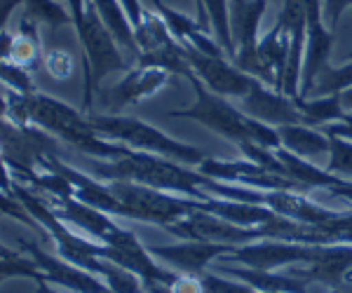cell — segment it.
I'll use <instances>...</instances> for the list:
<instances>
[{"label":"cell","instance_id":"1","mask_svg":"<svg viewBox=\"0 0 352 293\" xmlns=\"http://www.w3.org/2000/svg\"><path fill=\"white\" fill-rule=\"evenodd\" d=\"M3 117H10L16 125H38L47 129L52 137L64 139L76 150L85 155H94L99 160H118L129 150V145L111 143L109 139L101 137L89 122V117H82L71 106L52 97H45V94H12L8 87L3 97Z\"/></svg>","mask_w":352,"mask_h":293},{"label":"cell","instance_id":"2","mask_svg":"<svg viewBox=\"0 0 352 293\" xmlns=\"http://www.w3.org/2000/svg\"><path fill=\"white\" fill-rule=\"evenodd\" d=\"M89 172L96 178H106V181H134L157 190H176V193H186L200 202L209 200L207 193H212L217 185V178L204 176L202 172H195V169L181 167V162L132 148L118 160L89 162Z\"/></svg>","mask_w":352,"mask_h":293},{"label":"cell","instance_id":"3","mask_svg":"<svg viewBox=\"0 0 352 293\" xmlns=\"http://www.w3.org/2000/svg\"><path fill=\"white\" fill-rule=\"evenodd\" d=\"M188 80L192 82V87H195V104L188 106V108L172 110L169 113L172 117H186V120L200 122V125H204L207 129H212V132H217L221 137L232 141L235 145L247 143V141L263 145V148H272V150L282 145L277 129H272L270 125H265V122H261V120H254L247 113L232 108L221 94L212 92V89H204V82L195 73H192Z\"/></svg>","mask_w":352,"mask_h":293},{"label":"cell","instance_id":"4","mask_svg":"<svg viewBox=\"0 0 352 293\" xmlns=\"http://www.w3.org/2000/svg\"><path fill=\"white\" fill-rule=\"evenodd\" d=\"M89 122L94 125L96 132L104 139H113L118 143H124L129 148L144 150V153L162 155L169 157L174 162H181L186 167H200L207 155L204 150L195 148V145L181 143L167 134H162L160 129L151 127L148 122H141L136 117H124V115H89Z\"/></svg>","mask_w":352,"mask_h":293},{"label":"cell","instance_id":"5","mask_svg":"<svg viewBox=\"0 0 352 293\" xmlns=\"http://www.w3.org/2000/svg\"><path fill=\"white\" fill-rule=\"evenodd\" d=\"M73 16H76L73 21H76L78 38H80V45L85 49V110H89L92 94L96 92L99 82L104 80V75L124 71L127 61L118 52L116 43H113V33L109 31L106 21L101 19L92 0L82 10L73 12Z\"/></svg>","mask_w":352,"mask_h":293},{"label":"cell","instance_id":"6","mask_svg":"<svg viewBox=\"0 0 352 293\" xmlns=\"http://www.w3.org/2000/svg\"><path fill=\"white\" fill-rule=\"evenodd\" d=\"M109 185L113 195L122 202L127 218L148 221L160 225V228H169L172 223L188 216L190 211L200 209V200L172 197L167 195V190H157L151 185H141L134 181H111Z\"/></svg>","mask_w":352,"mask_h":293},{"label":"cell","instance_id":"7","mask_svg":"<svg viewBox=\"0 0 352 293\" xmlns=\"http://www.w3.org/2000/svg\"><path fill=\"white\" fill-rule=\"evenodd\" d=\"M164 230H169L172 235L184 239L214 242V244H237V246L268 237L263 225H258V228H244V225L226 221V218L217 216V213L202 211V209L190 211L186 218L172 223Z\"/></svg>","mask_w":352,"mask_h":293},{"label":"cell","instance_id":"8","mask_svg":"<svg viewBox=\"0 0 352 293\" xmlns=\"http://www.w3.org/2000/svg\"><path fill=\"white\" fill-rule=\"evenodd\" d=\"M101 258L132 270L134 274H139V277L144 279L146 286H153V284L169 286L176 279V274H179V272H174V270L162 268L160 261H155V256L136 239V235L122 228H116L109 235V239L104 242V253H101Z\"/></svg>","mask_w":352,"mask_h":293},{"label":"cell","instance_id":"9","mask_svg":"<svg viewBox=\"0 0 352 293\" xmlns=\"http://www.w3.org/2000/svg\"><path fill=\"white\" fill-rule=\"evenodd\" d=\"M315 244H303V242H287L265 237L240 244L235 251L223 256L226 263H242L244 268L263 270V272H275L277 268H285L289 263H308L312 261Z\"/></svg>","mask_w":352,"mask_h":293},{"label":"cell","instance_id":"10","mask_svg":"<svg viewBox=\"0 0 352 293\" xmlns=\"http://www.w3.org/2000/svg\"><path fill=\"white\" fill-rule=\"evenodd\" d=\"M181 45H184V52L190 69L195 71V75H200V80L212 92L221 94V97H240V99H244L252 92L256 78H252L249 73L237 69V66L226 64L221 56L204 54L188 43H181Z\"/></svg>","mask_w":352,"mask_h":293},{"label":"cell","instance_id":"11","mask_svg":"<svg viewBox=\"0 0 352 293\" xmlns=\"http://www.w3.org/2000/svg\"><path fill=\"white\" fill-rule=\"evenodd\" d=\"M16 242H19L21 251L33 256V261L45 272L47 281H54V284H61L78 293H113L109 289V284L101 277H96L94 272H89V270H82L73 266V263H68L66 258L43 251L41 246H36V242H28L24 237H16Z\"/></svg>","mask_w":352,"mask_h":293},{"label":"cell","instance_id":"12","mask_svg":"<svg viewBox=\"0 0 352 293\" xmlns=\"http://www.w3.org/2000/svg\"><path fill=\"white\" fill-rule=\"evenodd\" d=\"M235 249L237 244H214V242H195V239H186L181 244H167V246L162 244L148 246V251L157 261L169 266L174 272H186V274L207 272V268L219 256H228Z\"/></svg>","mask_w":352,"mask_h":293},{"label":"cell","instance_id":"13","mask_svg":"<svg viewBox=\"0 0 352 293\" xmlns=\"http://www.w3.org/2000/svg\"><path fill=\"white\" fill-rule=\"evenodd\" d=\"M242 108L249 117L265 122L270 127L298 125V122H303V115H300L298 106L294 104L292 97H287L285 92H277V89L263 87L261 80L254 82L252 92L242 99Z\"/></svg>","mask_w":352,"mask_h":293},{"label":"cell","instance_id":"14","mask_svg":"<svg viewBox=\"0 0 352 293\" xmlns=\"http://www.w3.org/2000/svg\"><path fill=\"white\" fill-rule=\"evenodd\" d=\"M169 71L155 69V66H139L136 71H129L116 87H111L104 97V106L111 110V115L120 113L124 106L139 104V101L153 97L155 92L167 84Z\"/></svg>","mask_w":352,"mask_h":293},{"label":"cell","instance_id":"15","mask_svg":"<svg viewBox=\"0 0 352 293\" xmlns=\"http://www.w3.org/2000/svg\"><path fill=\"white\" fill-rule=\"evenodd\" d=\"M348 272H352V244L331 242V244H315L312 261L305 270H296V277L320 281L329 289H340Z\"/></svg>","mask_w":352,"mask_h":293},{"label":"cell","instance_id":"16","mask_svg":"<svg viewBox=\"0 0 352 293\" xmlns=\"http://www.w3.org/2000/svg\"><path fill=\"white\" fill-rule=\"evenodd\" d=\"M52 209L61 221L78 225V228L85 230V233H89L94 239H99V242H106L109 239V235L118 228V225L111 221V213L96 209V207L78 200V197L56 200V207H52Z\"/></svg>","mask_w":352,"mask_h":293},{"label":"cell","instance_id":"17","mask_svg":"<svg viewBox=\"0 0 352 293\" xmlns=\"http://www.w3.org/2000/svg\"><path fill=\"white\" fill-rule=\"evenodd\" d=\"M214 272L226 274V277L240 279L244 284H249L254 291H265V293H308L305 289V279L296 277H285V274L275 272H263V270L254 268H228L219 266Z\"/></svg>","mask_w":352,"mask_h":293},{"label":"cell","instance_id":"18","mask_svg":"<svg viewBox=\"0 0 352 293\" xmlns=\"http://www.w3.org/2000/svg\"><path fill=\"white\" fill-rule=\"evenodd\" d=\"M277 134H280L282 141L280 148H287L289 153L305 157V160H312V157L331 150V139L324 132H315L310 125H303V122L277 127Z\"/></svg>","mask_w":352,"mask_h":293},{"label":"cell","instance_id":"19","mask_svg":"<svg viewBox=\"0 0 352 293\" xmlns=\"http://www.w3.org/2000/svg\"><path fill=\"white\" fill-rule=\"evenodd\" d=\"M294 104L298 106L300 115H303V122L310 127H327L333 125V122H343L345 120V108L343 101H340V94H329V97H315L312 101L308 99H294Z\"/></svg>","mask_w":352,"mask_h":293},{"label":"cell","instance_id":"20","mask_svg":"<svg viewBox=\"0 0 352 293\" xmlns=\"http://www.w3.org/2000/svg\"><path fill=\"white\" fill-rule=\"evenodd\" d=\"M94 5H96V10H99L101 19H104L106 26H109V31L113 33V38H116L127 52H132L134 59H139L141 47H139V43H136L134 31L129 28L127 19H124L120 5H118L116 0H94Z\"/></svg>","mask_w":352,"mask_h":293},{"label":"cell","instance_id":"21","mask_svg":"<svg viewBox=\"0 0 352 293\" xmlns=\"http://www.w3.org/2000/svg\"><path fill=\"white\" fill-rule=\"evenodd\" d=\"M197 5H200V16H204V8H207V14L214 24V33H217L219 45L226 49V54L235 59L237 49H235V40H232L228 12H226V0H197Z\"/></svg>","mask_w":352,"mask_h":293},{"label":"cell","instance_id":"22","mask_svg":"<svg viewBox=\"0 0 352 293\" xmlns=\"http://www.w3.org/2000/svg\"><path fill=\"white\" fill-rule=\"evenodd\" d=\"M0 274L3 279H10V277H26V279H36L38 281H45V272L38 268V263L33 261V256H24V253H16L12 251L10 246H3V263H0Z\"/></svg>","mask_w":352,"mask_h":293},{"label":"cell","instance_id":"23","mask_svg":"<svg viewBox=\"0 0 352 293\" xmlns=\"http://www.w3.org/2000/svg\"><path fill=\"white\" fill-rule=\"evenodd\" d=\"M352 87V64L340 66V69H329L324 66L317 75V82L312 87L310 97H322V94H340Z\"/></svg>","mask_w":352,"mask_h":293},{"label":"cell","instance_id":"24","mask_svg":"<svg viewBox=\"0 0 352 293\" xmlns=\"http://www.w3.org/2000/svg\"><path fill=\"white\" fill-rule=\"evenodd\" d=\"M329 139H331V150H329L331 157H329L327 172L336 174V176H352V141L340 137H329Z\"/></svg>","mask_w":352,"mask_h":293},{"label":"cell","instance_id":"25","mask_svg":"<svg viewBox=\"0 0 352 293\" xmlns=\"http://www.w3.org/2000/svg\"><path fill=\"white\" fill-rule=\"evenodd\" d=\"M26 3H28V12H31L28 19L33 21H47L52 28L66 26L71 21L64 10L56 3H52V0H26Z\"/></svg>","mask_w":352,"mask_h":293},{"label":"cell","instance_id":"26","mask_svg":"<svg viewBox=\"0 0 352 293\" xmlns=\"http://www.w3.org/2000/svg\"><path fill=\"white\" fill-rule=\"evenodd\" d=\"M200 277L204 284V293H256L244 281H232V277H226V274L219 272H202Z\"/></svg>","mask_w":352,"mask_h":293},{"label":"cell","instance_id":"27","mask_svg":"<svg viewBox=\"0 0 352 293\" xmlns=\"http://www.w3.org/2000/svg\"><path fill=\"white\" fill-rule=\"evenodd\" d=\"M3 80L8 87H12L19 94H33L31 92V75L21 69V66L12 64V61H3Z\"/></svg>","mask_w":352,"mask_h":293},{"label":"cell","instance_id":"28","mask_svg":"<svg viewBox=\"0 0 352 293\" xmlns=\"http://www.w3.org/2000/svg\"><path fill=\"white\" fill-rule=\"evenodd\" d=\"M45 66H47L50 75L59 78V80H64V78H68L73 73V59L66 52L47 54V59H45Z\"/></svg>","mask_w":352,"mask_h":293},{"label":"cell","instance_id":"29","mask_svg":"<svg viewBox=\"0 0 352 293\" xmlns=\"http://www.w3.org/2000/svg\"><path fill=\"white\" fill-rule=\"evenodd\" d=\"M169 293H204V284L200 274H186L179 272L176 279L167 286Z\"/></svg>","mask_w":352,"mask_h":293},{"label":"cell","instance_id":"30","mask_svg":"<svg viewBox=\"0 0 352 293\" xmlns=\"http://www.w3.org/2000/svg\"><path fill=\"white\" fill-rule=\"evenodd\" d=\"M324 134H329V137H340V139L352 141V115H350V113L345 115L343 122H333V125H327Z\"/></svg>","mask_w":352,"mask_h":293},{"label":"cell","instance_id":"31","mask_svg":"<svg viewBox=\"0 0 352 293\" xmlns=\"http://www.w3.org/2000/svg\"><path fill=\"white\" fill-rule=\"evenodd\" d=\"M350 3H352V0H327V19H329V24H336L340 12H343Z\"/></svg>","mask_w":352,"mask_h":293},{"label":"cell","instance_id":"32","mask_svg":"<svg viewBox=\"0 0 352 293\" xmlns=\"http://www.w3.org/2000/svg\"><path fill=\"white\" fill-rule=\"evenodd\" d=\"M340 101H343V108L345 110H352V87L350 89H345V92H340Z\"/></svg>","mask_w":352,"mask_h":293},{"label":"cell","instance_id":"33","mask_svg":"<svg viewBox=\"0 0 352 293\" xmlns=\"http://www.w3.org/2000/svg\"><path fill=\"white\" fill-rule=\"evenodd\" d=\"M338 291H343V293H352V272H348V277H345V281L340 284V289Z\"/></svg>","mask_w":352,"mask_h":293},{"label":"cell","instance_id":"34","mask_svg":"<svg viewBox=\"0 0 352 293\" xmlns=\"http://www.w3.org/2000/svg\"><path fill=\"white\" fill-rule=\"evenodd\" d=\"M38 293H56V291L47 284V279H45V281H38Z\"/></svg>","mask_w":352,"mask_h":293},{"label":"cell","instance_id":"35","mask_svg":"<svg viewBox=\"0 0 352 293\" xmlns=\"http://www.w3.org/2000/svg\"><path fill=\"white\" fill-rule=\"evenodd\" d=\"M331 293H343V291H338V289H331Z\"/></svg>","mask_w":352,"mask_h":293},{"label":"cell","instance_id":"36","mask_svg":"<svg viewBox=\"0 0 352 293\" xmlns=\"http://www.w3.org/2000/svg\"><path fill=\"white\" fill-rule=\"evenodd\" d=\"M256 293H265V291H256Z\"/></svg>","mask_w":352,"mask_h":293}]
</instances>
